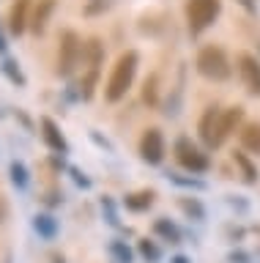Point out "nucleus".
Returning <instances> with one entry per match:
<instances>
[{
    "instance_id": "obj_1",
    "label": "nucleus",
    "mask_w": 260,
    "mask_h": 263,
    "mask_svg": "<svg viewBox=\"0 0 260 263\" xmlns=\"http://www.w3.org/2000/svg\"><path fill=\"white\" fill-rule=\"evenodd\" d=\"M137 66H140V55H137L134 49H126V52L115 61V66H112V71L107 77V85H104V99H107L110 104H118L121 99H126L129 88L134 85Z\"/></svg>"
},
{
    "instance_id": "obj_2",
    "label": "nucleus",
    "mask_w": 260,
    "mask_h": 263,
    "mask_svg": "<svg viewBox=\"0 0 260 263\" xmlns=\"http://www.w3.org/2000/svg\"><path fill=\"white\" fill-rule=\"evenodd\" d=\"M194 69H197L200 77H206L211 82H227L233 77V63L219 44L200 47L197 58H194Z\"/></svg>"
},
{
    "instance_id": "obj_3",
    "label": "nucleus",
    "mask_w": 260,
    "mask_h": 263,
    "mask_svg": "<svg viewBox=\"0 0 260 263\" xmlns=\"http://www.w3.org/2000/svg\"><path fill=\"white\" fill-rule=\"evenodd\" d=\"M186 28L189 36H200L203 30H208L216 22V16L222 14V0H186Z\"/></svg>"
},
{
    "instance_id": "obj_4",
    "label": "nucleus",
    "mask_w": 260,
    "mask_h": 263,
    "mask_svg": "<svg viewBox=\"0 0 260 263\" xmlns=\"http://www.w3.org/2000/svg\"><path fill=\"white\" fill-rule=\"evenodd\" d=\"M83 44L85 41L79 39L74 30H63L61 33L58 66H55V74H58V77H71V74H74V69L79 66V58H83Z\"/></svg>"
},
{
    "instance_id": "obj_5",
    "label": "nucleus",
    "mask_w": 260,
    "mask_h": 263,
    "mask_svg": "<svg viewBox=\"0 0 260 263\" xmlns=\"http://www.w3.org/2000/svg\"><path fill=\"white\" fill-rule=\"evenodd\" d=\"M173 154H175V162L181 164L184 170H189V173H206L211 167L208 154L194 145L189 137H178L175 145H173Z\"/></svg>"
},
{
    "instance_id": "obj_6",
    "label": "nucleus",
    "mask_w": 260,
    "mask_h": 263,
    "mask_svg": "<svg viewBox=\"0 0 260 263\" xmlns=\"http://www.w3.org/2000/svg\"><path fill=\"white\" fill-rule=\"evenodd\" d=\"M235 69H238V77L244 82V88H247V93L260 99V58L252 52H238Z\"/></svg>"
},
{
    "instance_id": "obj_7",
    "label": "nucleus",
    "mask_w": 260,
    "mask_h": 263,
    "mask_svg": "<svg viewBox=\"0 0 260 263\" xmlns=\"http://www.w3.org/2000/svg\"><path fill=\"white\" fill-rule=\"evenodd\" d=\"M140 156H143V162H148V164H162V159H165V135H162V129L151 126V129L143 132Z\"/></svg>"
},
{
    "instance_id": "obj_8",
    "label": "nucleus",
    "mask_w": 260,
    "mask_h": 263,
    "mask_svg": "<svg viewBox=\"0 0 260 263\" xmlns=\"http://www.w3.org/2000/svg\"><path fill=\"white\" fill-rule=\"evenodd\" d=\"M30 11H33V0H14L11 8H9L6 28H9L14 36H22L25 30H30Z\"/></svg>"
},
{
    "instance_id": "obj_9",
    "label": "nucleus",
    "mask_w": 260,
    "mask_h": 263,
    "mask_svg": "<svg viewBox=\"0 0 260 263\" xmlns=\"http://www.w3.org/2000/svg\"><path fill=\"white\" fill-rule=\"evenodd\" d=\"M219 112H222V107H208L197 123V135L208 148H219Z\"/></svg>"
},
{
    "instance_id": "obj_10",
    "label": "nucleus",
    "mask_w": 260,
    "mask_h": 263,
    "mask_svg": "<svg viewBox=\"0 0 260 263\" xmlns=\"http://www.w3.org/2000/svg\"><path fill=\"white\" fill-rule=\"evenodd\" d=\"M38 126H42V140L47 143V148H50V151H55V154H69V140H66V135H63L61 132V126L58 123H55L52 118H44L38 121Z\"/></svg>"
},
{
    "instance_id": "obj_11",
    "label": "nucleus",
    "mask_w": 260,
    "mask_h": 263,
    "mask_svg": "<svg viewBox=\"0 0 260 263\" xmlns=\"http://www.w3.org/2000/svg\"><path fill=\"white\" fill-rule=\"evenodd\" d=\"M55 6H58V0H36L33 3V11H30V33L33 36H44L47 33V25H50L52 14H55Z\"/></svg>"
},
{
    "instance_id": "obj_12",
    "label": "nucleus",
    "mask_w": 260,
    "mask_h": 263,
    "mask_svg": "<svg viewBox=\"0 0 260 263\" xmlns=\"http://www.w3.org/2000/svg\"><path fill=\"white\" fill-rule=\"evenodd\" d=\"M244 126V107L241 104H233V107H225L219 112V145H225V140L238 132Z\"/></svg>"
},
{
    "instance_id": "obj_13",
    "label": "nucleus",
    "mask_w": 260,
    "mask_h": 263,
    "mask_svg": "<svg viewBox=\"0 0 260 263\" xmlns=\"http://www.w3.org/2000/svg\"><path fill=\"white\" fill-rule=\"evenodd\" d=\"M238 140H241V151L260 156V123L257 121L244 123V126L238 129Z\"/></svg>"
},
{
    "instance_id": "obj_14",
    "label": "nucleus",
    "mask_w": 260,
    "mask_h": 263,
    "mask_svg": "<svg viewBox=\"0 0 260 263\" xmlns=\"http://www.w3.org/2000/svg\"><path fill=\"white\" fill-rule=\"evenodd\" d=\"M153 197H156L153 189H137V192H129L124 197V205H126V211L140 214V211H148L153 205Z\"/></svg>"
},
{
    "instance_id": "obj_15",
    "label": "nucleus",
    "mask_w": 260,
    "mask_h": 263,
    "mask_svg": "<svg viewBox=\"0 0 260 263\" xmlns=\"http://www.w3.org/2000/svg\"><path fill=\"white\" fill-rule=\"evenodd\" d=\"M83 61L88 63V69H99L102 61H104V44L102 39H88L83 44Z\"/></svg>"
},
{
    "instance_id": "obj_16",
    "label": "nucleus",
    "mask_w": 260,
    "mask_h": 263,
    "mask_svg": "<svg viewBox=\"0 0 260 263\" xmlns=\"http://www.w3.org/2000/svg\"><path fill=\"white\" fill-rule=\"evenodd\" d=\"M153 236H159L162 241H167V244H181V230H178V225L170 222L167 217H159L153 222Z\"/></svg>"
},
{
    "instance_id": "obj_17",
    "label": "nucleus",
    "mask_w": 260,
    "mask_h": 263,
    "mask_svg": "<svg viewBox=\"0 0 260 263\" xmlns=\"http://www.w3.org/2000/svg\"><path fill=\"white\" fill-rule=\"evenodd\" d=\"M33 230L42 238H47V241H52V238L58 236L61 228H58V219H55L52 214H36V217H33Z\"/></svg>"
},
{
    "instance_id": "obj_18",
    "label": "nucleus",
    "mask_w": 260,
    "mask_h": 263,
    "mask_svg": "<svg viewBox=\"0 0 260 263\" xmlns=\"http://www.w3.org/2000/svg\"><path fill=\"white\" fill-rule=\"evenodd\" d=\"M233 162H235V167L241 170V178L247 181V184H257V167H255V162L249 159L247 151H233Z\"/></svg>"
},
{
    "instance_id": "obj_19",
    "label": "nucleus",
    "mask_w": 260,
    "mask_h": 263,
    "mask_svg": "<svg viewBox=\"0 0 260 263\" xmlns=\"http://www.w3.org/2000/svg\"><path fill=\"white\" fill-rule=\"evenodd\" d=\"M0 71H3V77L9 80L11 85H17V88H25V85H28V77L22 74L19 63L11 61V58H3V63H0Z\"/></svg>"
},
{
    "instance_id": "obj_20",
    "label": "nucleus",
    "mask_w": 260,
    "mask_h": 263,
    "mask_svg": "<svg viewBox=\"0 0 260 263\" xmlns=\"http://www.w3.org/2000/svg\"><path fill=\"white\" fill-rule=\"evenodd\" d=\"M178 209H181L189 219H206V205H203L197 197H178Z\"/></svg>"
},
{
    "instance_id": "obj_21",
    "label": "nucleus",
    "mask_w": 260,
    "mask_h": 263,
    "mask_svg": "<svg viewBox=\"0 0 260 263\" xmlns=\"http://www.w3.org/2000/svg\"><path fill=\"white\" fill-rule=\"evenodd\" d=\"M9 176H11V184L19 189H28V184H30V173H28V167H25V162H19V159H14L11 164H9Z\"/></svg>"
},
{
    "instance_id": "obj_22",
    "label": "nucleus",
    "mask_w": 260,
    "mask_h": 263,
    "mask_svg": "<svg viewBox=\"0 0 260 263\" xmlns=\"http://www.w3.org/2000/svg\"><path fill=\"white\" fill-rule=\"evenodd\" d=\"M143 102L148 107H159V74H148L143 82Z\"/></svg>"
},
{
    "instance_id": "obj_23",
    "label": "nucleus",
    "mask_w": 260,
    "mask_h": 263,
    "mask_svg": "<svg viewBox=\"0 0 260 263\" xmlns=\"http://www.w3.org/2000/svg\"><path fill=\"white\" fill-rule=\"evenodd\" d=\"M110 255H112V260H115V263H132L134 260L132 247H129L126 241H121V238H112V241H110Z\"/></svg>"
},
{
    "instance_id": "obj_24",
    "label": "nucleus",
    "mask_w": 260,
    "mask_h": 263,
    "mask_svg": "<svg viewBox=\"0 0 260 263\" xmlns=\"http://www.w3.org/2000/svg\"><path fill=\"white\" fill-rule=\"evenodd\" d=\"M96 82H99V69H88L83 74V82H79V96H83L85 102H91V99H93Z\"/></svg>"
},
{
    "instance_id": "obj_25",
    "label": "nucleus",
    "mask_w": 260,
    "mask_h": 263,
    "mask_svg": "<svg viewBox=\"0 0 260 263\" xmlns=\"http://www.w3.org/2000/svg\"><path fill=\"white\" fill-rule=\"evenodd\" d=\"M137 252H140L148 263H159L162 260V247L156 241H148V238H140V241H137Z\"/></svg>"
},
{
    "instance_id": "obj_26",
    "label": "nucleus",
    "mask_w": 260,
    "mask_h": 263,
    "mask_svg": "<svg viewBox=\"0 0 260 263\" xmlns=\"http://www.w3.org/2000/svg\"><path fill=\"white\" fill-rule=\"evenodd\" d=\"M112 6H115V0H88L85 8H83V14L85 16H102L104 11H110Z\"/></svg>"
},
{
    "instance_id": "obj_27",
    "label": "nucleus",
    "mask_w": 260,
    "mask_h": 263,
    "mask_svg": "<svg viewBox=\"0 0 260 263\" xmlns=\"http://www.w3.org/2000/svg\"><path fill=\"white\" fill-rule=\"evenodd\" d=\"M167 178L173 181L175 186H186V189H206V181H197V178H186V176H178V173H167Z\"/></svg>"
},
{
    "instance_id": "obj_28",
    "label": "nucleus",
    "mask_w": 260,
    "mask_h": 263,
    "mask_svg": "<svg viewBox=\"0 0 260 263\" xmlns=\"http://www.w3.org/2000/svg\"><path fill=\"white\" fill-rule=\"evenodd\" d=\"M69 173H71V178H74V184H77V186L91 189V178H88V176H85V173L79 170V167H69Z\"/></svg>"
},
{
    "instance_id": "obj_29",
    "label": "nucleus",
    "mask_w": 260,
    "mask_h": 263,
    "mask_svg": "<svg viewBox=\"0 0 260 263\" xmlns=\"http://www.w3.org/2000/svg\"><path fill=\"white\" fill-rule=\"evenodd\" d=\"M102 209L107 211V222H110V225H118V214H115V203H112L110 197H102Z\"/></svg>"
},
{
    "instance_id": "obj_30",
    "label": "nucleus",
    "mask_w": 260,
    "mask_h": 263,
    "mask_svg": "<svg viewBox=\"0 0 260 263\" xmlns=\"http://www.w3.org/2000/svg\"><path fill=\"white\" fill-rule=\"evenodd\" d=\"M235 3H238L247 14H252V16L257 14V0H235Z\"/></svg>"
},
{
    "instance_id": "obj_31",
    "label": "nucleus",
    "mask_w": 260,
    "mask_h": 263,
    "mask_svg": "<svg viewBox=\"0 0 260 263\" xmlns=\"http://www.w3.org/2000/svg\"><path fill=\"white\" fill-rule=\"evenodd\" d=\"M6 217H9V203H6V197L0 195V225L6 222Z\"/></svg>"
},
{
    "instance_id": "obj_32",
    "label": "nucleus",
    "mask_w": 260,
    "mask_h": 263,
    "mask_svg": "<svg viewBox=\"0 0 260 263\" xmlns=\"http://www.w3.org/2000/svg\"><path fill=\"white\" fill-rule=\"evenodd\" d=\"M9 49V44H6V33H3V22H0V55Z\"/></svg>"
},
{
    "instance_id": "obj_33",
    "label": "nucleus",
    "mask_w": 260,
    "mask_h": 263,
    "mask_svg": "<svg viewBox=\"0 0 260 263\" xmlns=\"http://www.w3.org/2000/svg\"><path fill=\"white\" fill-rule=\"evenodd\" d=\"M230 260H233V263H235V260L244 263V260H247V255H244V252H233V255H230Z\"/></svg>"
},
{
    "instance_id": "obj_34",
    "label": "nucleus",
    "mask_w": 260,
    "mask_h": 263,
    "mask_svg": "<svg viewBox=\"0 0 260 263\" xmlns=\"http://www.w3.org/2000/svg\"><path fill=\"white\" fill-rule=\"evenodd\" d=\"M170 263H192L189 258H186V255H175V258L173 260H170Z\"/></svg>"
}]
</instances>
